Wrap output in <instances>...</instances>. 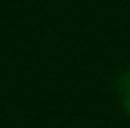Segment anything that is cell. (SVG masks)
I'll return each instance as SVG.
<instances>
[{
    "instance_id": "6da1fadb",
    "label": "cell",
    "mask_w": 130,
    "mask_h": 128,
    "mask_svg": "<svg viewBox=\"0 0 130 128\" xmlns=\"http://www.w3.org/2000/svg\"><path fill=\"white\" fill-rule=\"evenodd\" d=\"M117 94H120L122 109L130 115V71H124L117 79Z\"/></svg>"
}]
</instances>
